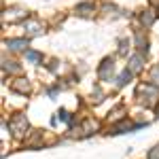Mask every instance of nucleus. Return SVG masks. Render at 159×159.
Listing matches in <instances>:
<instances>
[{
  "instance_id": "obj_1",
  "label": "nucleus",
  "mask_w": 159,
  "mask_h": 159,
  "mask_svg": "<svg viewBox=\"0 0 159 159\" xmlns=\"http://www.w3.org/2000/svg\"><path fill=\"white\" fill-rule=\"evenodd\" d=\"M138 96H144L140 102H144V106H151L157 100V87L153 85H140L138 87Z\"/></svg>"
},
{
  "instance_id": "obj_2",
  "label": "nucleus",
  "mask_w": 159,
  "mask_h": 159,
  "mask_svg": "<svg viewBox=\"0 0 159 159\" xmlns=\"http://www.w3.org/2000/svg\"><path fill=\"white\" fill-rule=\"evenodd\" d=\"M28 129V119H25V115H15L11 119V132L15 136H21Z\"/></svg>"
},
{
  "instance_id": "obj_3",
  "label": "nucleus",
  "mask_w": 159,
  "mask_h": 159,
  "mask_svg": "<svg viewBox=\"0 0 159 159\" xmlns=\"http://www.w3.org/2000/svg\"><path fill=\"white\" fill-rule=\"evenodd\" d=\"M112 70H115L112 60H104V61H102V66H100V70H98L100 79H102V81H108L110 76H112Z\"/></svg>"
},
{
  "instance_id": "obj_4",
  "label": "nucleus",
  "mask_w": 159,
  "mask_h": 159,
  "mask_svg": "<svg viewBox=\"0 0 159 159\" xmlns=\"http://www.w3.org/2000/svg\"><path fill=\"white\" fill-rule=\"evenodd\" d=\"M136 45H138V51H140V53H144V55H147V51H148V40L142 36V32H138V34H136Z\"/></svg>"
},
{
  "instance_id": "obj_5",
  "label": "nucleus",
  "mask_w": 159,
  "mask_h": 159,
  "mask_svg": "<svg viewBox=\"0 0 159 159\" xmlns=\"http://www.w3.org/2000/svg\"><path fill=\"white\" fill-rule=\"evenodd\" d=\"M142 68V55H134L132 60H129V72L134 74V72H138Z\"/></svg>"
},
{
  "instance_id": "obj_6",
  "label": "nucleus",
  "mask_w": 159,
  "mask_h": 159,
  "mask_svg": "<svg viewBox=\"0 0 159 159\" xmlns=\"http://www.w3.org/2000/svg\"><path fill=\"white\" fill-rule=\"evenodd\" d=\"M13 89H15V91H19V93H28V91H30V85H28V81H25V79H19L17 83H13Z\"/></svg>"
},
{
  "instance_id": "obj_7",
  "label": "nucleus",
  "mask_w": 159,
  "mask_h": 159,
  "mask_svg": "<svg viewBox=\"0 0 159 159\" xmlns=\"http://www.w3.org/2000/svg\"><path fill=\"white\" fill-rule=\"evenodd\" d=\"M7 47H11V49H21V47H28V40H24V38H19V40L11 38V40H7Z\"/></svg>"
},
{
  "instance_id": "obj_8",
  "label": "nucleus",
  "mask_w": 159,
  "mask_h": 159,
  "mask_svg": "<svg viewBox=\"0 0 159 159\" xmlns=\"http://www.w3.org/2000/svg\"><path fill=\"white\" fill-rule=\"evenodd\" d=\"M25 30H28L30 34H40V30H43V28H40L36 21H28V24H25Z\"/></svg>"
},
{
  "instance_id": "obj_9",
  "label": "nucleus",
  "mask_w": 159,
  "mask_h": 159,
  "mask_svg": "<svg viewBox=\"0 0 159 159\" xmlns=\"http://www.w3.org/2000/svg\"><path fill=\"white\" fill-rule=\"evenodd\" d=\"M140 19H142V24H144V25H151L155 17H153V13H151V11H144L142 15H140Z\"/></svg>"
},
{
  "instance_id": "obj_10",
  "label": "nucleus",
  "mask_w": 159,
  "mask_h": 159,
  "mask_svg": "<svg viewBox=\"0 0 159 159\" xmlns=\"http://www.w3.org/2000/svg\"><path fill=\"white\" fill-rule=\"evenodd\" d=\"M25 57H28L30 61H40V60H43V55L36 53V51H25Z\"/></svg>"
},
{
  "instance_id": "obj_11",
  "label": "nucleus",
  "mask_w": 159,
  "mask_h": 159,
  "mask_svg": "<svg viewBox=\"0 0 159 159\" xmlns=\"http://www.w3.org/2000/svg\"><path fill=\"white\" fill-rule=\"evenodd\" d=\"M129 79H132V72H129V70H125V72L119 76V85H125V83H127Z\"/></svg>"
},
{
  "instance_id": "obj_12",
  "label": "nucleus",
  "mask_w": 159,
  "mask_h": 159,
  "mask_svg": "<svg viewBox=\"0 0 159 159\" xmlns=\"http://www.w3.org/2000/svg\"><path fill=\"white\" fill-rule=\"evenodd\" d=\"M148 159H159V144L148 151Z\"/></svg>"
},
{
  "instance_id": "obj_13",
  "label": "nucleus",
  "mask_w": 159,
  "mask_h": 159,
  "mask_svg": "<svg viewBox=\"0 0 159 159\" xmlns=\"http://www.w3.org/2000/svg\"><path fill=\"white\" fill-rule=\"evenodd\" d=\"M153 83H155V85H159V66H155V68H153Z\"/></svg>"
}]
</instances>
